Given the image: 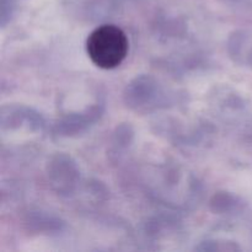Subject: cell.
<instances>
[{"instance_id":"1","label":"cell","mask_w":252,"mask_h":252,"mask_svg":"<svg viewBox=\"0 0 252 252\" xmlns=\"http://www.w3.org/2000/svg\"><path fill=\"white\" fill-rule=\"evenodd\" d=\"M127 34L116 25H102L94 30L86 41L91 62L102 69H115L128 54Z\"/></svg>"}]
</instances>
